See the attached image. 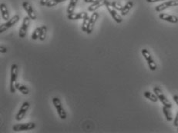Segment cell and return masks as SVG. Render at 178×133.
<instances>
[{"mask_svg": "<svg viewBox=\"0 0 178 133\" xmlns=\"http://www.w3.org/2000/svg\"><path fill=\"white\" fill-rule=\"evenodd\" d=\"M23 9H25V11H26V12H27L28 14V16L30 17V19L32 20H36L37 19V15L36 14L35 11H34L33 8H32V6H31V4L29 2H28L25 1L23 2Z\"/></svg>", "mask_w": 178, "mask_h": 133, "instance_id": "cell-9", "label": "cell"}, {"mask_svg": "<svg viewBox=\"0 0 178 133\" xmlns=\"http://www.w3.org/2000/svg\"><path fill=\"white\" fill-rule=\"evenodd\" d=\"M109 2H110V1H108V0H98L96 2L93 3V4L88 8V11L89 12H95V10L100 8L101 6H106V5L108 4Z\"/></svg>", "mask_w": 178, "mask_h": 133, "instance_id": "cell-12", "label": "cell"}, {"mask_svg": "<svg viewBox=\"0 0 178 133\" xmlns=\"http://www.w3.org/2000/svg\"><path fill=\"white\" fill-rule=\"evenodd\" d=\"M141 53L143 57H144V59H146L150 69L151 71H156L157 69V64H156V62H154V59H153L152 56H151V54L150 53V52L148 51L146 48H143V49L141 50Z\"/></svg>", "mask_w": 178, "mask_h": 133, "instance_id": "cell-3", "label": "cell"}, {"mask_svg": "<svg viewBox=\"0 0 178 133\" xmlns=\"http://www.w3.org/2000/svg\"><path fill=\"white\" fill-rule=\"evenodd\" d=\"M133 7H134V2H133L132 1H128L126 3V5L123 7V9L120 11V13H121V15H123V16L126 15Z\"/></svg>", "mask_w": 178, "mask_h": 133, "instance_id": "cell-17", "label": "cell"}, {"mask_svg": "<svg viewBox=\"0 0 178 133\" xmlns=\"http://www.w3.org/2000/svg\"><path fill=\"white\" fill-rule=\"evenodd\" d=\"M90 17L87 16L85 19H83V23L82 24V30L83 32H87V29H88V27H89V23H90Z\"/></svg>", "mask_w": 178, "mask_h": 133, "instance_id": "cell-23", "label": "cell"}, {"mask_svg": "<svg viewBox=\"0 0 178 133\" xmlns=\"http://www.w3.org/2000/svg\"><path fill=\"white\" fill-rule=\"evenodd\" d=\"M153 90H154V92L157 95L158 99L161 102V103L163 106H167V107L168 108H171V109L172 108V104H171V102L167 99V98L166 95L163 94V91L161 90V89H160V87H154Z\"/></svg>", "mask_w": 178, "mask_h": 133, "instance_id": "cell-2", "label": "cell"}, {"mask_svg": "<svg viewBox=\"0 0 178 133\" xmlns=\"http://www.w3.org/2000/svg\"><path fill=\"white\" fill-rule=\"evenodd\" d=\"M36 128V124L34 123H23V124H17L12 127V130L14 132H20V131L31 130Z\"/></svg>", "mask_w": 178, "mask_h": 133, "instance_id": "cell-6", "label": "cell"}, {"mask_svg": "<svg viewBox=\"0 0 178 133\" xmlns=\"http://www.w3.org/2000/svg\"><path fill=\"white\" fill-rule=\"evenodd\" d=\"M0 12H1V15L3 19L8 21L9 19V13L5 3H1L0 5Z\"/></svg>", "mask_w": 178, "mask_h": 133, "instance_id": "cell-16", "label": "cell"}, {"mask_svg": "<svg viewBox=\"0 0 178 133\" xmlns=\"http://www.w3.org/2000/svg\"><path fill=\"white\" fill-rule=\"evenodd\" d=\"M7 51H8L7 48L2 46V45H1V46H0V52L1 53H6L7 52Z\"/></svg>", "mask_w": 178, "mask_h": 133, "instance_id": "cell-27", "label": "cell"}, {"mask_svg": "<svg viewBox=\"0 0 178 133\" xmlns=\"http://www.w3.org/2000/svg\"><path fill=\"white\" fill-rule=\"evenodd\" d=\"M178 6V0H170V1L165 2L156 6L155 10L157 11V12H162V11L165 10V9H168V8L174 7V6Z\"/></svg>", "mask_w": 178, "mask_h": 133, "instance_id": "cell-8", "label": "cell"}, {"mask_svg": "<svg viewBox=\"0 0 178 133\" xmlns=\"http://www.w3.org/2000/svg\"><path fill=\"white\" fill-rule=\"evenodd\" d=\"M163 114H164L165 117H166L167 120L168 122H171L173 119H174V118H173L172 112H171V108H168V107H167V106H163Z\"/></svg>", "mask_w": 178, "mask_h": 133, "instance_id": "cell-18", "label": "cell"}, {"mask_svg": "<svg viewBox=\"0 0 178 133\" xmlns=\"http://www.w3.org/2000/svg\"><path fill=\"white\" fill-rule=\"evenodd\" d=\"M146 1L149 3H153V2H157L164 1V0H146Z\"/></svg>", "mask_w": 178, "mask_h": 133, "instance_id": "cell-30", "label": "cell"}, {"mask_svg": "<svg viewBox=\"0 0 178 133\" xmlns=\"http://www.w3.org/2000/svg\"><path fill=\"white\" fill-rule=\"evenodd\" d=\"M87 16H88V14L85 12H78V13H71L68 14V19L70 20H78V19H84Z\"/></svg>", "mask_w": 178, "mask_h": 133, "instance_id": "cell-15", "label": "cell"}, {"mask_svg": "<svg viewBox=\"0 0 178 133\" xmlns=\"http://www.w3.org/2000/svg\"><path fill=\"white\" fill-rule=\"evenodd\" d=\"M53 106H55L56 109H57L59 118L62 120H65L66 118L67 115L65 109L62 107V105L60 99H59V98H57V97H54V98H53Z\"/></svg>", "mask_w": 178, "mask_h": 133, "instance_id": "cell-4", "label": "cell"}, {"mask_svg": "<svg viewBox=\"0 0 178 133\" xmlns=\"http://www.w3.org/2000/svg\"><path fill=\"white\" fill-rule=\"evenodd\" d=\"M77 2L78 0H70V4H69L68 7H67V13L68 14L73 13L75 8H76V4H77Z\"/></svg>", "mask_w": 178, "mask_h": 133, "instance_id": "cell-21", "label": "cell"}, {"mask_svg": "<svg viewBox=\"0 0 178 133\" xmlns=\"http://www.w3.org/2000/svg\"><path fill=\"white\" fill-rule=\"evenodd\" d=\"M19 19H20L19 15H15L14 16H12V18L9 19L8 20L6 23L2 24L1 26H0V33H2V32H6L8 29H9V28L15 26V25L19 21Z\"/></svg>", "mask_w": 178, "mask_h": 133, "instance_id": "cell-5", "label": "cell"}, {"mask_svg": "<svg viewBox=\"0 0 178 133\" xmlns=\"http://www.w3.org/2000/svg\"><path fill=\"white\" fill-rule=\"evenodd\" d=\"M174 102H176V104H177L178 106V95H174Z\"/></svg>", "mask_w": 178, "mask_h": 133, "instance_id": "cell-32", "label": "cell"}, {"mask_svg": "<svg viewBox=\"0 0 178 133\" xmlns=\"http://www.w3.org/2000/svg\"><path fill=\"white\" fill-rule=\"evenodd\" d=\"M17 77H18V65L16 64H12L11 66V79L9 84V89L11 93H15L16 92Z\"/></svg>", "mask_w": 178, "mask_h": 133, "instance_id": "cell-1", "label": "cell"}, {"mask_svg": "<svg viewBox=\"0 0 178 133\" xmlns=\"http://www.w3.org/2000/svg\"><path fill=\"white\" fill-rule=\"evenodd\" d=\"M29 106H30V104H29V102H25L22 105L21 108H20L16 116H15V119H16L17 121H21V120L24 118L26 114V112H27L28 109H29Z\"/></svg>", "mask_w": 178, "mask_h": 133, "instance_id": "cell-10", "label": "cell"}, {"mask_svg": "<svg viewBox=\"0 0 178 133\" xmlns=\"http://www.w3.org/2000/svg\"><path fill=\"white\" fill-rule=\"evenodd\" d=\"M40 32H41V27H38L34 30L33 33L32 34V40H36L38 39H40Z\"/></svg>", "mask_w": 178, "mask_h": 133, "instance_id": "cell-25", "label": "cell"}, {"mask_svg": "<svg viewBox=\"0 0 178 133\" xmlns=\"http://www.w3.org/2000/svg\"><path fill=\"white\" fill-rule=\"evenodd\" d=\"M30 20H32L29 16H26L23 19V23H22V26L20 27L19 32V36L20 38L23 39L26 37V32H27V29L29 28V24H30Z\"/></svg>", "mask_w": 178, "mask_h": 133, "instance_id": "cell-7", "label": "cell"}, {"mask_svg": "<svg viewBox=\"0 0 178 133\" xmlns=\"http://www.w3.org/2000/svg\"><path fill=\"white\" fill-rule=\"evenodd\" d=\"M143 95H144V96L146 97V98L150 100V101L153 102H157L158 101V98H157V95H156V94L152 93V92H149V91H146V92H144Z\"/></svg>", "mask_w": 178, "mask_h": 133, "instance_id": "cell-19", "label": "cell"}, {"mask_svg": "<svg viewBox=\"0 0 178 133\" xmlns=\"http://www.w3.org/2000/svg\"><path fill=\"white\" fill-rule=\"evenodd\" d=\"M49 1V0H40V5L41 6H46Z\"/></svg>", "mask_w": 178, "mask_h": 133, "instance_id": "cell-29", "label": "cell"}, {"mask_svg": "<svg viewBox=\"0 0 178 133\" xmlns=\"http://www.w3.org/2000/svg\"><path fill=\"white\" fill-rule=\"evenodd\" d=\"M110 6H111L112 7L114 8L115 9H117V10H119V11H121L123 7V6H122L120 2H116V1H113V2H110Z\"/></svg>", "mask_w": 178, "mask_h": 133, "instance_id": "cell-26", "label": "cell"}, {"mask_svg": "<svg viewBox=\"0 0 178 133\" xmlns=\"http://www.w3.org/2000/svg\"><path fill=\"white\" fill-rule=\"evenodd\" d=\"M46 34H47V27L46 26H41V32H40V41H44L46 38Z\"/></svg>", "mask_w": 178, "mask_h": 133, "instance_id": "cell-22", "label": "cell"}, {"mask_svg": "<svg viewBox=\"0 0 178 133\" xmlns=\"http://www.w3.org/2000/svg\"><path fill=\"white\" fill-rule=\"evenodd\" d=\"M98 17H99V14L96 12H93V15H91L90 19V23H89V27L88 29H87V34H91L93 30V28H94L95 23H96V20H97Z\"/></svg>", "mask_w": 178, "mask_h": 133, "instance_id": "cell-13", "label": "cell"}, {"mask_svg": "<svg viewBox=\"0 0 178 133\" xmlns=\"http://www.w3.org/2000/svg\"><path fill=\"white\" fill-rule=\"evenodd\" d=\"M96 1H98V0H84L86 3H94Z\"/></svg>", "mask_w": 178, "mask_h": 133, "instance_id": "cell-31", "label": "cell"}, {"mask_svg": "<svg viewBox=\"0 0 178 133\" xmlns=\"http://www.w3.org/2000/svg\"><path fill=\"white\" fill-rule=\"evenodd\" d=\"M177 131H178V127H177Z\"/></svg>", "mask_w": 178, "mask_h": 133, "instance_id": "cell-33", "label": "cell"}, {"mask_svg": "<svg viewBox=\"0 0 178 133\" xmlns=\"http://www.w3.org/2000/svg\"><path fill=\"white\" fill-rule=\"evenodd\" d=\"M174 126H175V127H178V112L177 113V115H176L175 118H174Z\"/></svg>", "mask_w": 178, "mask_h": 133, "instance_id": "cell-28", "label": "cell"}, {"mask_svg": "<svg viewBox=\"0 0 178 133\" xmlns=\"http://www.w3.org/2000/svg\"><path fill=\"white\" fill-rule=\"evenodd\" d=\"M106 6H107V10H108L109 13L110 14V15L112 16V18H113V19L116 21V23H121L122 21H123V19H122V17L120 16V15L117 13V12L116 11V9L110 6V2L108 3V4L106 5Z\"/></svg>", "mask_w": 178, "mask_h": 133, "instance_id": "cell-11", "label": "cell"}, {"mask_svg": "<svg viewBox=\"0 0 178 133\" xmlns=\"http://www.w3.org/2000/svg\"><path fill=\"white\" fill-rule=\"evenodd\" d=\"M16 89H17V90L21 92L23 95H28V94L29 93V89H28L26 85H23V84H21V83H18V82H17Z\"/></svg>", "mask_w": 178, "mask_h": 133, "instance_id": "cell-20", "label": "cell"}, {"mask_svg": "<svg viewBox=\"0 0 178 133\" xmlns=\"http://www.w3.org/2000/svg\"><path fill=\"white\" fill-rule=\"evenodd\" d=\"M65 1H66V0H49V2L47 3V5H46V6L49 8L53 7V6H57V5H58L61 2H63Z\"/></svg>", "mask_w": 178, "mask_h": 133, "instance_id": "cell-24", "label": "cell"}, {"mask_svg": "<svg viewBox=\"0 0 178 133\" xmlns=\"http://www.w3.org/2000/svg\"><path fill=\"white\" fill-rule=\"evenodd\" d=\"M159 18L162 20H164V21L169 22L171 23H178V18L175 15H171L169 14L166 13H160L159 15Z\"/></svg>", "mask_w": 178, "mask_h": 133, "instance_id": "cell-14", "label": "cell"}]
</instances>
